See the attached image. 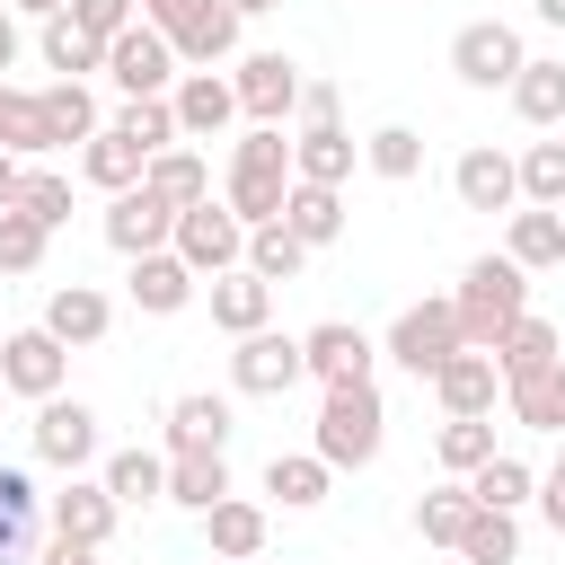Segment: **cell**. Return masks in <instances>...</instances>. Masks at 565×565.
Returning <instances> with one entry per match:
<instances>
[{"mask_svg": "<svg viewBox=\"0 0 565 565\" xmlns=\"http://www.w3.org/2000/svg\"><path fill=\"white\" fill-rule=\"evenodd\" d=\"M168 106H177V132H194V141H212L230 115H238V88L221 79V71H185L177 88H168Z\"/></svg>", "mask_w": 565, "mask_h": 565, "instance_id": "e0dca14e", "label": "cell"}, {"mask_svg": "<svg viewBox=\"0 0 565 565\" xmlns=\"http://www.w3.org/2000/svg\"><path fill=\"white\" fill-rule=\"evenodd\" d=\"M141 185H150V194H168V203L185 212V203H203V194H212V168H203L194 150H159V159L141 168Z\"/></svg>", "mask_w": 565, "mask_h": 565, "instance_id": "ab89813d", "label": "cell"}, {"mask_svg": "<svg viewBox=\"0 0 565 565\" xmlns=\"http://www.w3.org/2000/svg\"><path fill=\"white\" fill-rule=\"evenodd\" d=\"M221 441H230V406L221 397L194 388V397L168 406V450H221Z\"/></svg>", "mask_w": 565, "mask_h": 565, "instance_id": "f546056e", "label": "cell"}, {"mask_svg": "<svg viewBox=\"0 0 565 565\" xmlns=\"http://www.w3.org/2000/svg\"><path fill=\"white\" fill-rule=\"evenodd\" d=\"M35 512H44L35 477H26V468H0V565H26V547H35Z\"/></svg>", "mask_w": 565, "mask_h": 565, "instance_id": "7402d4cb", "label": "cell"}, {"mask_svg": "<svg viewBox=\"0 0 565 565\" xmlns=\"http://www.w3.org/2000/svg\"><path fill=\"white\" fill-rule=\"evenodd\" d=\"M44 62H53L62 79H79V71H106V44H97L71 9H53V18H44Z\"/></svg>", "mask_w": 565, "mask_h": 565, "instance_id": "1f68e13d", "label": "cell"}, {"mask_svg": "<svg viewBox=\"0 0 565 565\" xmlns=\"http://www.w3.org/2000/svg\"><path fill=\"white\" fill-rule=\"evenodd\" d=\"M106 318H115V309H106V291H88V282H62V291L44 300V327H53L62 344H97Z\"/></svg>", "mask_w": 565, "mask_h": 565, "instance_id": "484cf974", "label": "cell"}, {"mask_svg": "<svg viewBox=\"0 0 565 565\" xmlns=\"http://www.w3.org/2000/svg\"><path fill=\"white\" fill-rule=\"evenodd\" d=\"M521 194H530V203H547V212L565 203V132H556V141H530V150H521Z\"/></svg>", "mask_w": 565, "mask_h": 565, "instance_id": "bcb514c9", "label": "cell"}, {"mask_svg": "<svg viewBox=\"0 0 565 565\" xmlns=\"http://www.w3.org/2000/svg\"><path fill=\"white\" fill-rule=\"evenodd\" d=\"M300 124H335V88H327V79L300 88Z\"/></svg>", "mask_w": 565, "mask_h": 565, "instance_id": "f907efd6", "label": "cell"}, {"mask_svg": "<svg viewBox=\"0 0 565 565\" xmlns=\"http://www.w3.org/2000/svg\"><path fill=\"white\" fill-rule=\"evenodd\" d=\"M450 309H459V335L494 353V335H503L512 318H530V265H512V256H477V265L459 274Z\"/></svg>", "mask_w": 565, "mask_h": 565, "instance_id": "6da1fadb", "label": "cell"}, {"mask_svg": "<svg viewBox=\"0 0 565 565\" xmlns=\"http://www.w3.org/2000/svg\"><path fill=\"white\" fill-rule=\"evenodd\" d=\"M450 185H459V203L468 212H512V194H521V159H503V150H459V168H450Z\"/></svg>", "mask_w": 565, "mask_h": 565, "instance_id": "9a60e30c", "label": "cell"}, {"mask_svg": "<svg viewBox=\"0 0 565 565\" xmlns=\"http://www.w3.org/2000/svg\"><path fill=\"white\" fill-rule=\"evenodd\" d=\"M18 212H35L44 230H62L71 221V177H26L18 185Z\"/></svg>", "mask_w": 565, "mask_h": 565, "instance_id": "c3c4849f", "label": "cell"}, {"mask_svg": "<svg viewBox=\"0 0 565 565\" xmlns=\"http://www.w3.org/2000/svg\"><path fill=\"white\" fill-rule=\"evenodd\" d=\"M503 397H512V415H521L530 433H556V441H565V353L539 362L530 380H503Z\"/></svg>", "mask_w": 565, "mask_h": 565, "instance_id": "44dd1931", "label": "cell"}, {"mask_svg": "<svg viewBox=\"0 0 565 565\" xmlns=\"http://www.w3.org/2000/svg\"><path fill=\"white\" fill-rule=\"evenodd\" d=\"M230 380H238L247 397H282V388H300V380H309V353H300V335H274V327H256V335H238V353H230Z\"/></svg>", "mask_w": 565, "mask_h": 565, "instance_id": "9c48e42d", "label": "cell"}, {"mask_svg": "<svg viewBox=\"0 0 565 565\" xmlns=\"http://www.w3.org/2000/svg\"><path fill=\"white\" fill-rule=\"evenodd\" d=\"M530 486H539V477H530V459H512V450H494V459L468 477V494H477V503H494V512H521V503H530Z\"/></svg>", "mask_w": 565, "mask_h": 565, "instance_id": "7bdbcfd3", "label": "cell"}, {"mask_svg": "<svg viewBox=\"0 0 565 565\" xmlns=\"http://www.w3.org/2000/svg\"><path fill=\"white\" fill-rule=\"evenodd\" d=\"M106 132H124L141 159H159V150H177V106H168V97H132V106H124Z\"/></svg>", "mask_w": 565, "mask_h": 565, "instance_id": "74e56055", "label": "cell"}, {"mask_svg": "<svg viewBox=\"0 0 565 565\" xmlns=\"http://www.w3.org/2000/svg\"><path fill=\"white\" fill-rule=\"evenodd\" d=\"M565 344H556V327L547 318H512L503 335H494V362H503V380H530L539 362H556Z\"/></svg>", "mask_w": 565, "mask_h": 565, "instance_id": "836d02e7", "label": "cell"}, {"mask_svg": "<svg viewBox=\"0 0 565 565\" xmlns=\"http://www.w3.org/2000/svg\"><path fill=\"white\" fill-rule=\"evenodd\" d=\"M468 512H477V494H468V486H433V494L415 503V530H424L433 547H459V530H468Z\"/></svg>", "mask_w": 565, "mask_h": 565, "instance_id": "f6af8a7d", "label": "cell"}, {"mask_svg": "<svg viewBox=\"0 0 565 565\" xmlns=\"http://www.w3.org/2000/svg\"><path fill=\"white\" fill-rule=\"evenodd\" d=\"M282 221H291L309 247H327V238H344V194H335V185H309V177H291V194H282Z\"/></svg>", "mask_w": 565, "mask_h": 565, "instance_id": "d4e9b609", "label": "cell"}, {"mask_svg": "<svg viewBox=\"0 0 565 565\" xmlns=\"http://www.w3.org/2000/svg\"><path fill=\"white\" fill-rule=\"evenodd\" d=\"M556 477H565V450H556Z\"/></svg>", "mask_w": 565, "mask_h": 565, "instance_id": "94428289", "label": "cell"}, {"mask_svg": "<svg viewBox=\"0 0 565 565\" xmlns=\"http://www.w3.org/2000/svg\"><path fill=\"white\" fill-rule=\"evenodd\" d=\"M0 397H9V380H0Z\"/></svg>", "mask_w": 565, "mask_h": 565, "instance_id": "6125c7cd", "label": "cell"}, {"mask_svg": "<svg viewBox=\"0 0 565 565\" xmlns=\"http://www.w3.org/2000/svg\"><path fill=\"white\" fill-rule=\"evenodd\" d=\"M521 62H530V53H521V35H512L503 18H477V26L450 35V71H459L468 88H512Z\"/></svg>", "mask_w": 565, "mask_h": 565, "instance_id": "ba28073f", "label": "cell"}, {"mask_svg": "<svg viewBox=\"0 0 565 565\" xmlns=\"http://www.w3.org/2000/svg\"><path fill=\"white\" fill-rule=\"evenodd\" d=\"M291 177H309V185H344V177H353V141H344V124H300V141H291Z\"/></svg>", "mask_w": 565, "mask_h": 565, "instance_id": "603a6c76", "label": "cell"}, {"mask_svg": "<svg viewBox=\"0 0 565 565\" xmlns=\"http://www.w3.org/2000/svg\"><path fill=\"white\" fill-rule=\"evenodd\" d=\"M132 300H141L150 318H177V309L194 300V265H185L177 247H150V256H132Z\"/></svg>", "mask_w": 565, "mask_h": 565, "instance_id": "ffe728a7", "label": "cell"}, {"mask_svg": "<svg viewBox=\"0 0 565 565\" xmlns=\"http://www.w3.org/2000/svg\"><path fill=\"white\" fill-rule=\"evenodd\" d=\"M0 150H18V159L53 150V124H44V97L35 88H9L0 79Z\"/></svg>", "mask_w": 565, "mask_h": 565, "instance_id": "4dcf8cb0", "label": "cell"}, {"mask_svg": "<svg viewBox=\"0 0 565 565\" xmlns=\"http://www.w3.org/2000/svg\"><path fill=\"white\" fill-rule=\"evenodd\" d=\"M230 88H238V115H247V124H282V115H300V88H309V79H300V62H282V53H247Z\"/></svg>", "mask_w": 565, "mask_h": 565, "instance_id": "8fae6325", "label": "cell"}, {"mask_svg": "<svg viewBox=\"0 0 565 565\" xmlns=\"http://www.w3.org/2000/svg\"><path fill=\"white\" fill-rule=\"evenodd\" d=\"M221 565H256V556H221Z\"/></svg>", "mask_w": 565, "mask_h": 565, "instance_id": "91938a15", "label": "cell"}, {"mask_svg": "<svg viewBox=\"0 0 565 565\" xmlns=\"http://www.w3.org/2000/svg\"><path fill=\"white\" fill-rule=\"evenodd\" d=\"M79 168H88V185H106V194H124V185H141V150L124 141V132H88V150H79Z\"/></svg>", "mask_w": 565, "mask_h": 565, "instance_id": "f35d334b", "label": "cell"}, {"mask_svg": "<svg viewBox=\"0 0 565 565\" xmlns=\"http://www.w3.org/2000/svg\"><path fill=\"white\" fill-rule=\"evenodd\" d=\"M362 159H371L388 185H406V177L424 168V132H415V124H380V132L362 141Z\"/></svg>", "mask_w": 565, "mask_h": 565, "instance_id": "ee69618b", "label": "cell"}, {"mask_svg": "<svg viewBox=\"0 0 565 565\" xmlns=\"http://www.w3.org/2000/svg\"><path fill=\"white\" fill-rule=\"evenodd\" d=\"M106 494H115V503H168V459L115 450V459H106Z\"/></svg>", "mask_w": 565, "mask_h": 565, "instance_id": "60d3db41", "label": "cell"}, {"mask_svg": "<svg viewBox=\"0 0 565 565\" xmlns=\"http://www.w3.org/2000/svg\"><path fill=\"white\" fill-rule=\"evenodd\" d=\"M380 424H388V406H380L371 380L327 388V406H318V459L327 468H371L380 459Z\"/></svg>", "mask_w": 565, "mask_h": 565, "instance_id": "3957f363", "label": "cell"}, {"mask_svg": "<svg viewBox=\"0 0 565 565\" xmlns=\"http://www.w3.org/2000/svg\"><path fill=\"white\" fill-rule=\"evenodd\" d=\"M433 388H441V406L450 415H494V388H503V362L486 353V344H459L441 371H433Z\"/></svg>", "mask_w": 565, "mask_h": 565, "instance_id": "5bb4252c", "label": "cell"}, {"mask_svg": "<svg viewBox=\"0 0 565 565\" xmlns=\"http://www.w3.org/2000/svg\"><path fill=\"white\" fill-rule=\"evenodd\" d=\"M459 344H468V335H459V309H450V300H415V309H397V327H388V362H406L415 380H433Z\"/></svg>", "mask_w": 565, "mask_h": 565, "instance_id": "52a82bcc", "label": "cell"}, {"mask_svg": "<svg viewBox=\"0 0 565 565\" xmlns=\"http://www.w3.org/2000/svg\"><path fill=\"white\" fill-rule=\"evenodd\" d=\"M459 556H468V565H512V556H521V521L494 512V503H477L468 530H459Z\"/></svg>", "mask_w": 565, "mask_h": 565, "instance_id": "8d00e7d4", "label": "cell"}, {"mask_svg": "<svg viewBox=\"0 0 565 565\" xmlns=\"http://www.w3.org/2000/svg\"><path fill=\"white\" fill-rule=\"evenodd\" d=\"M141 9H150V0H141Z\"/></svg>", "mask_w": 565, "mask_h": 565, "instance_id": "be15d7a7", "label": "cell"}, {"mask_svg": "<svg viewBox=\"0 0 565 565\" xmlns=\"http://www.w3.org/2000/svg\"><path fill=\"white\" fill-rule=\"evenodd\" d=\"M62 371H71V344L53 335V327H18L9 344H0V380L18 388V397H62Z\"/></svg>", "mask_w": 565, "mask_h": 565, "instance_id": "30bf717a", "label": "cell"}, {"mask_svg": "<svg viewBox=\"0 0 565 565\" xmlns=\"http://www.w3.org/2000/svg\"><path fill=\"white\" fill-rule=\"evenodd\" d=\"M512 106H521V124H565V62H521Z\"/></svg>", "mask_w": 565, "mask_h": 565, "instance_id": "b9f144b4", "label": "cell"}, {"mask_svg": "<svg viewBox=\"0 0 565 565\" xmlns=\"http://www.w3.org/2000/svg\"><path fill=\"white\" fill-rule=\"evenodd\" d=\"M539 512H547V530L565 539V477H556V468H547V486H539Z\"/></svg>", "mask_w": 565, "mask_h": 565, "instance_id": "816d5d0a", "label": "cell"}, {"mask_svg": "<svg viewBox=\"0 0 565 565\" xmlns=\"http://www.w3.org/2000/svg\"><path fill=\"white\" fill-rule=\"evenodd\" d=\"M132 9H141V0H71V18H79L97 44H115V35L132 26Z\"/></svg>", "mask_w": 565, "mask_h": 565, "instance_id": "681fc988", "label": "cell"}, {"mask_svg": "<svg viewBox=\"0 0 565 565\" xmlns=\"http://www.w3.org/2000/svg\"><path fill=\"white\" fill-rule=\"evenodd\" d=\"M247 265H256L265 282H291V274L309 265V238H300L291 221H256V230H247Z\"/></svg>", "mask_w": 565, "mask_h": 565, "instance_id": "d6a6232c", "label": "cell"}, {"mask_svg": "<svg viewBox=\"0 0 565 565\" xmlns=\"http://www.w3.org/2000/svg\"><path fill=\"white\" fill-rule=\"evenodd\" d=\"M530 9H539V18H547V26H565V0H530Z\"/></svg>", "mask_w": 565, "mask_h": 565, "instance_id": "9f6ffc18", "label": "cell"}, {"mask_svg": "<svg viewBox=\"0 0 565 565\" xmlns=\"http://www.w3.org/2000/svg\"><path fill=\"white\" fill-rule=\"evenodd\" d=\"M177 256H185L194 274H230V265H247V221L203 194V203L177 212Z\"/></svg>", "mask_w": 565, "mask_h": 565, "instance_id": "8992f818", "label": "cell"}, {"mask_svg": "<svg viewBox=\"0 0 565 565\" xmlns=\"http://www.w3.org/2000/svg\"><path fill=\"white\" fill-rule=\"evenodd\" d=\"M556 212H565V203H556Z\"/></svg>", "mask_w": 565, "mask_h": 565, "instance_id": "e7e4bbea", "label": "cell"}, {"mask_svg": "<svg viewBox=\"0 0 565 565\" xmlns=\"http://www.w3.org/2000/svg\"><path fill=\"white\" fill-rule=\"evenodd\" d=\"M106 247H124V256L177 247V203H168V194H150V185H124V194L106 203Z\"/></svg>", "mask_w": 565, "mask_h": 565, "instance_id": "7c38bea8", "label": "cell"}, {"mask_svg": "<svg viewBox=\"0 0 565 565\" xmlns=\"http://www.w3.org/2000/svg\"><path fill=\"white\" fill-rule=\"evenodd\" d=\"M503 256H512V265H530V274L565 265V212H547V203L512 212V238H503Z\"/></svg>", "mask_w": 565, "mask_h": 565, "instance_id": "cb8c5ba5", "label": "cell"}, {"mask_svg": "<svg viewBox=\"0 0 565 565\" xmlns=\"http://www.w3.org/2000/svg\"><path fill=\"white\" fill-rule=\"evenodd\" d=\"M106 79H115L124 97H168V88H177V44H168L150 18H132V26L106 44Z\"/></svg>", "mask_w": 565, "mask_h": 565, "instance_id": "5b68a950", "label": "cell"}, {"mask_svg": "<svg viewBox=\"0 0 565 565\" xmlns=\"http://www.w3.org/2000/svg\"><path fill=\"white\" fill-rule=\"evenodd\" d=\"M44 97V124H53V150H71V141H88V132H106L97 124V97H88V79H53V88H35Z\"/></svg>", "mask_w": 565, "mask_h": 565, "instance_id": "f1b7e54d", "label": "cell"}, {"mask_svg": "<svg viewBox=\"0 0 565 565\" xmlns=\"http://www.w3.org/2000/svg\"><path fill=\"white\" fill-rule=\"evenodd\" d=\"M274 318V282L256 274V265H230V274H212V327H230V335H256Z\"/></svg>", "mask_w": 565, "mask_h": 565, "instance_id": "ac0fdd59", "label": "cell"}, {"mask_svg": "<svg viewBox=\"0 0 565 565\" xmlns=\"http://www.w3.org/2000/svg\"><path fill=\"white\" fill-rule=\"evenodd\" d=\"M203 539H212V556H265V503L221 494V503L203 512Z\"/></svg>", "mask_w": 565, "mask_h": 565, "instance_id": "83f0119b", "label": "cell"}, {"mask_svg": "<svg viewBox=\"0 0 565 565\" xmlns=\"http://www.w3.org/2000/svg\"><path fill=\"white\" fill-rule=\"evenodd\" d=\"M44 238H53V230L9 203V212H0V274H35V265H44Z\"/></svg>", "mask_w": 565, "mask_h": 565, "instance_id": "7dc6e473", "label": "cell"}, {"mask_svg": "<svg viewBox=\"0 0 565 565\" xmlns=\"http://www.w3.org/2000/svg\"><path fill=\"white\" fill-rule=\"evenodd\" d=\"M230 494V468H221V450H177L168 459V503H185V512H212Z\"/></svg>", "mask_w": 565, "mask_h": 565, "instance_id": "4316f807", "label": "cell"}, {"mask_svg": "<svg viewBox=\"0 0 565 565\" xmlns=\"http://www.w3.org/2000/svg\"><path fill=\"white\" fill-rule=\"evenodd\" d=\"M327 477H335V468H327L318 450H291V459L274 450V468H265V494H282L291 512H309V503H327Z\"/></svg>", "mask_w": 565, "mask_h": 565, "instance_id": "d590c367", "label": "cell"}, {"mask_svg": "<svg viewBox=\"0 0 565 565\" xmlns=\"http://www.w3.org/2000/svg\"><path fill=\"white\" fill-rule=\"evenodd\" d=\"M115 512H124V503L106 494V477H97V486H79V477H71V486L53 494V539H79V547H106V539H115Z\"/></svg>", "mask_w": 565, "mask_h": 565, "instance_id": "d6986e66", "label": "cell"}, {"mask_svg": "<svg viewBox=\"0 0 565 565\" xmlns=\"http://www.w3.org/2000/svg\"><path fill=\"white\" fill-rule=\"evenodd\" d=\"M9 62H18V18L0 9V71H9Z\"/></svg>", "mask_w": 565, "mask_h": 565, "instance_id": "11a10c76", "label": "cell"}, {"mask_svg": "<svg viewBox=\"0 0 565 565\" xmlns=\"http://www.w3.org/2000/svg\"><path fill=\"white\" fill-rule=\"evenodd\" d=\"M150 26L177 44V62H203V71L238 44V9L230 0H150Z\"/></svg>", "mask_w": 565, "mask_h": 565, "instance_id": "277c9868", "label": "cell"}, {"mask_svg": "<svg viewBox=\"0 0 565 565\" xmlns=\"http://www.w3.org/2000/svg\"><path fill=\"white\" fill-rule=\"evenodd\" d=\"M300 353H309V371H318L327 388H353V380H371V335H362V327H344V318L309 327V335H300Z\"/></svg>", "mask_w": 565, "mask_h": 565, "instance_id": "2e32d148", "label": "cell"}, {"mask_svg": "<svg viewBox=\"0 0 565 565\" xmlns=\"http://www.w3.org/2000/svg\"><path fill=\"white\" fill-rule=\"evenodd\" d=\"M35 565H97V547H79V539H53Z\"/></svg>", "mask_w": 565, "mask_h": 565, "instance_id": "f5cc1de1", "label": "cell"}, {"mask_svg": "<svg viewBox=\"0 0 565 565\" xmlns=\"http://www.w3.org/2000/svg\"><path fill=\"white\" fill-rule=\"evenodd\" d=\"M282 194H291V141H282V124H256L230 150V212L256 230V221H282Z\"/></svg>", "mask_w": 565, "mask_h": 565, "instance_id": "7a4b0ae2", "label": "cell"}, {"mask_svg": "<svg viewBox=\"0 0 565 565\" xmlns=\"http://www.w3.org/2000/svg\"><path fill=\"white\" fill-rule=\"evenodd\" d=\"M230 9H238V18H256V9H282V0H230Z\"/></svg>", "mask_w": 565, "mask_h": 565, "instance_id": "6f0895ef", "label": "cell"}, {"mask_svg": "<svg viewBox=\"0 0 565 565\" xmlns=\"http://www.w3.org/2000/svg\"><path fill=\"white\" fill-rule=\"evenodd\" d=\"M35 459H53V468L79 477V459H97V406L44 397V406H35Z\"/></svg>", "mask_w": 565, "mask_h": 565, "instance_id": "4fadbf2b", "label": "cell"}, {"mask_svg": "<svg viewBox=\"0 0 565 565\" xmlns=\"http://www.w3.org/2000/svg\"><path fill=\"white\" fill-rule=\"evenodd\" d=\"M18 185H26V168H18V150H0V212L18 203Z\"/></svg>", "mask_w": 565, "mask_h": 565, "instance_id": "db71d44e", "label": "cell"}, {"mask_svg": "<svg viewBox=\"0 0 565 565\" xmlns=\"http://www.w3.org/2000/svg\"><path fill=\"white\" fill-rule=\"evenodd\" d=\"M18 9H35V18H53V9H71V0H18Z\"/></svg>", "mask_w": 565, "mask_h": 565, "instance_id": "680465c9", "label": "cell"}, {"mask_svg": "<svg viewBox=\"0 0 565 565\" xmlns=\"http://www.w3.org/2000/svg\"><path fill=\"white\" fill-rule=\"evenodd\" d=\"M433 459H441L450 477H477V468L494 459V424H486V415H450V424L433 433Z\"/></svg>", "mask_w": 565, "mask_h": 565, "instance_id": "e575fe53", "label": "cell"}]
</instances>
